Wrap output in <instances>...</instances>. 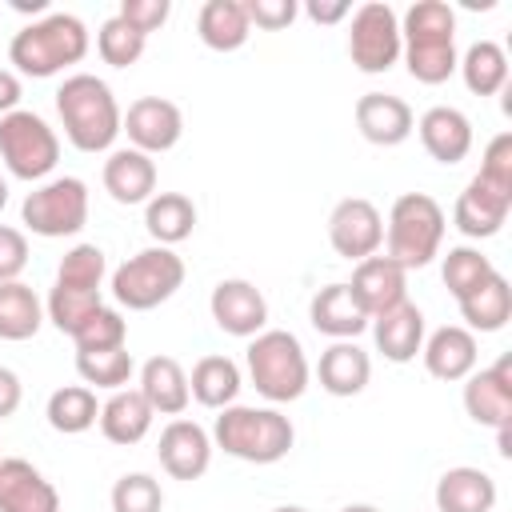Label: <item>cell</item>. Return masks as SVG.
<instances>
[{
  "instance_id": "12",
  "label": "cell",
  "mask_w": 512,
  "mask_h": 512,
  "mask_svg": "<svg viewBox=\"0 0 512 512\" xmlns=\"http://www.w3.org/2000/svg\"><path fill=\"white\" fill-rule=\"evenodd\" d=\"M328 244L344 260H368L384 244V216L368 196H344L328 216Z\"/></svg>"
},
{
  "instance_id": "7",
  "label": "cell",
  "mask_w": 512,
  "mask_h": 512,
  "mask_svg": "<svg viewBox=\"0 0 512 512\" xmlns=\"http://www.w3.org/2000/svg\"><path fill=\"white\" fill-rule=\"evenodd\" d=\"M448 216L428 192H404L388 208L384 224V256H392L404 272L428 268L440 256Z\"/></svg>"
},
{
  "instance_id": "41",
  "label": "cell",
  "mask_w": 512,
  "mask_h": 512,
  "mask_svg": "<svg viewBox=\"0 0 512 512\" xmlns=\"http://www.w3.org/2000/svg\"><path fill=\"white\" fill-rule=\"evenodd\" d=\"M112 512H160L164 508V488L152 472H124L112 492Z\"/></svg>"
},
{
  "instance_id": "43",
  "label": "cell",
  "mask_w": 512,
  "mask_h": 512,
  "mask_svg": "<svg viewBox=\"0 0 512 512\" xmlns=\"http://www.w3.org/2000/svg\"><path fill=\"white\" fill-rule=\"evenodd\" d=\"M168 12H172V4H168V0H120V8H116V16H120L124 24H132L140 36H148V32L164 28Z\"/></svg>"
},
{
  "instance_id": "21",
  "label": "cell",
  "mask_w": 512,
  "mask_h": 512,
  "mask_svg": "<svg viewBox=\"0 0 512 512\" xmlns=\"http://www.w3.org/2000/svg\"><path fill=\"white\" fill-rule=\"evenodd\" d=\"M420 360H424L428 376H436V380H444V384H456V380H464L468 372H476L480 340H476V332H468L464 324H444V328H436L432 336H424Z\"/></svg>"
},
{
  "instance_id": "45",
  "label": "cell",
  "mask_w": 512,
  "mask_h": 512,
  "mask_svg": "<svg viewBox=\"0 0 512 512\" xmlns=\"http://www.w3.org/2000/svg\"><path fill=\"white\" fill-rule=\"evenodd\" d=\"M28 268V236L12 224H0V280H20Z\"/></svg>"
},
{
  "instance_id": "23",
  "label": "cell",
  "mask_w": 512,
  "mask_h": 512,
  "mask_svg": "<svg viewBox=\"0 0 512 512\" xmlns=\"http://www.w3.org/2000/svg\"><path fill=\"white\" fill-rule=\"evenodd\" d=\"M308 320L320 336L328 340H356L368 328V312L360 308V300L352 296L348 280L324 284L312 300H308Z\"/></svg>"
},
{
  "instance_id": "34",
  "label": "cell",
  "mask_w": 512,
  "mask_h": 512,
  "mask_svg": "<svg viewBox=\"0 0 512 512\" xmlns=\"http://www.w3.org/2000/svg\"><path fill=\"white\" fill-rule=\"evenodd\" d=\"M144 228L156 244L172 248L180 240L192 236L196 228V204L184 196V192H156L148 204H144Z\"/></svg>"
},
{
  "instance_id": "28",
  "label": "cell",
  "mask_w": 512,
  "mask_h": 512,
  "mask_svg": "<svg viewBox=\"0 0 512 512\" xmlns=\"http://www.w3.org/2000/svg\"><path fill=\"white\" fill-rule=\"evenodd\" d=\"M152 420H156V412L148 408V400L136 388H120L100 404V420L96 424H100V436L108 444L132 448L152 432Z\"/></svg>"
},
{
  "instance_id": "37",
  "label": "cell",
  "mask_w": 512,
  "mask_h": 512,
  "mask_svg": "<svg viewBox=\"0 0 512 512\" xmlns=\"http://www.w3.org/2000/svg\"><path fill=\"white\" fill-rule=\"evenodd\" d=\"M76 372L92 392L96 388L120 392V388H128V380L136 372V360H132L128 344L124 348H108V352H76Z\"/></svg>"
},
{
  "instance_id": "29",
  "label": "cell",
  "mask_w": 512,
  "mask_h": 512,
  "mask_svg": "<svg viewBox=\"0 0 512 512\" xmlns=\"http://www.w3.org/2000/svg\"><path fill=\"white\" fill-rule=\"evenodd\" d=\"M436 512H492L496 508V480L484 468L456 464L436 480Z\"/></svg>"
},
{
  "instance_id": "16",
  "label": "cell",
  "mask_w": 512,
  "mask_h": 512,
  "mask_svg": "<svg viewBox=\"0 0 512 512\" xmlns=\"http://www.w3.org/2000/svg\"><path fill=\"white\" fill-rule=\"evenodd\" d=\"M156 460L172 480H200L212 464V436L196 420H168L156 440Z\"/></svg>"
},
{
  "instance_id": "46",
  "label": "cell",
  "mask_w": 512,
  "mask_h": 512,
  "mask_svg": "<svg viewBox=\"0 0 512 512\" xmlns=\"http://www.w3.org/2000/svg\"><path fill=\"white\" fill-rule=\"evenodd\" d=\"M304 16L312 24H340V20L352 16V4L348 0H308L304 4Z\"/></svg>"
},
{
  "instance_id": "53",
  "label": "cell",
  "mask_w": 512,
  "mask_h": 512,
  "mask_svg": "<svg viewBox=\"0 0 512 512\" xmlns=\"http://www.w3.org/2000/svg\"><path fill=\"white\" fill-rule=\"evenodd\" d=\"M272 512H308V508H300V504H280V508H272Z\"/></svg>"
},
{
  "instance_id": "9",
  "label": "cell",
  "mask_w": 512,
  "mask_h": 512,
  "mask_svg": "<svg viewBox=\"0 0 512 512\" xmlns=\"http://www.w3.org/2000/svg\"><path fill=\"white\" fill-rule=\"evenodd\" d=\"M0 164L16 180L44 184L52 176V168L60 164L56 128L40 112H28V108H16V112L0 116Z\"/></svg>"
},
{
  "instance_id": "20",
  "label": "cell",
  "mask_w": 512,
  "mask_h": 512,
  "mask_svg": "<svg viewBox=\"0 0 512 512\" xmlns=\"http://www.w3.org/2000/svg\"><path fill=\"white\" fill-rule=\"evenodd\" d=\"M348 288H352V296L360 300V308L372 320V316H380V312H388V308H396V304L408 300V272L392 256H380L376 252V256H368V260H360L352 268Z\"/></svg>"
},
{
  "instance_id": "1",
  "label": "cell",
  "mask_w": 512,
  "mask_h": 512,
  "mask_svg": "<svg viewBox=\"0 0 512 512\" xmlns=\"http://www.w3.org/2000/svg\"><path fill=\"white\" fill-rule=\"evenodd\" d=\"M56 116L60 128L68 136V144L76 152H112L124 112L116 104V92L108 88V80L92 76V72H72L64 76V84L56 88Z\"/></svg>"
},
{
  "instance_id": "19",
  "label": "cell",
  "mask_w": 512,
  "mask_h": 512,
  "mask_svg": "<svg viewBox=\"0 0 512 512\" xmlns=\"http://www.w3.org/2000/svg\"><path fill=\"white\" fill-rule=\"evenodd\" d=\"M356 128L368 144L376 148H396L416 132V112L408 108V100L392 96V92H364L352 108Z\"/></svg>"
},
{
  "instance_id": "13",
  "label": "cell",
  "mask_w": 512,
  "mask_h": 512,
  "mask_svg": "<svg viewBox=\"0 0 512 512\" xmlns=\"http://www.w3.org/2000/svg\"><path fill=\"white\" fill-rule=\"evenodd\" d=\"M120 132L128 136V148H136L144 156H160V152L180 144L184 112H180V104H172L164 96H140L128 104Z\"/></svg>"
},
{
  "instance_id": "6",
  "label": "cell",
  "mask_w": 512,
  "mask_h": 512,
  "mask_svg": "<svg viewBox=\"0 0 512 512\" xmlns=\"http://www.w3.org/2000/svg\"><path fill=\"white\" fill-rule=\"evenodd\" d=\"M244 364H248V380L252 388L268 400V404H292L308 392L312 368L304 356V344L296 332L288 328H264L248 340L244 348Z\"/></svg>"
},
{
  "instance_id": "25",
  "label": "cell",
  "mask_w": 512,
  "mask_h": 512,
  "mask_svg": "<svg viewBox=\"0 0 512 512\" xmlns=\"http://www.w3.org/2000/svg\"><path fill=\"white\" fill-rule=\"evenodd\" d=\"M368 328H372L376 352H380L384 360H392V364H408V360H416L420 348H424V312H420L412 300H404V304H396V308L372 316Z\"/></svg>"
},
{
  "instance_id": "17",
  "label": "cell",
  "mask_w": 512,
  "mask_h": 512,
  "mask_svg": "<svg viewBox=\"0 0 512 512\" xmlns=\"http://www.w3.org/2000/svg\"><path fill=\"white\" fill-rule=\"evenodd\" d=\"M464 412L480 428L512 424V356L464 376Z\"/></svg>"
},
{
  "instance_id": "3",
  "label": "cell",
  "mask_w": 512,
  "mask_h": 512,
  "mask_svg": "<svg viewBox=\"0 0 512 512\" xmlns=\"http://www.w3.org/2000/svg\"><path fill=\"white\" fill-rule=\"evenodd\" d=\"M88 48H92V36H88L80 16L48 12L32 24H24L8 40V64H12L16 76L48 80V76H60L64 68L80 64L88 56Z\"/></svg>"
},
{
  "instance_id": "32",
  "label": "cell",
  "mask_w": 512,
  "mask_h": 512,
  "mask_svg": "<svg viewBox=\"0 0 512 512\" xmlns=\"http://www.w3.org/2000/svg\"><path fill=\"white\" fill-rule=\"evenodd\" d=\"M468 332H500L512 320V284L492 272L484 284H476L468 296L456 300Z\"/></svg>"
},
{
  "instance_id": "11",
  "label": "cell",
  "mask_w": 512,
  "mask_h": 512,
  "mask_svg": "<svg viewBox=\"0 0 512 512\" xmlns=\"http://www.w3.org/2000/svg\"><path fill=\"white\" fill-rule=\"evenodd\" d=\"M348 60L364 76H380L400 60V16L384 0H368L348 16Z\"/></svg>"
},
{
  "instance_id": "47",
  "label": "cell",
  "mask_w": 512,
  "mask_h": 512,
  "mask_svg": "<svg viewBox=\"0 0 512 512\" xmlns=\"http://www.w3.org/2000/svg\"><path fill=\"white\" fill-rule=\"evenodd\" d=\"M20 400H24V384H20V376H16L12 368H4V364H0V420L16 416Z\"/></svg>"
},
{
  "instance_id": "27",
  "label": "cell",
  "mask_w": 512,
  "mask_h": 512,
  "mask_svg": "<svg viewBox=\"0 0 512 512\" xmlns=\"http://www.w3.org/2000/svg\"><path fill=\"white\" fill-rule=\"evenodd\" d=\"M316 380L328 396H360L372 380V356L356 344V340H332L324 352H320V364H316Z\"/></svg>"
},
{
  "instance_id": "18",
  "label": "cell",
  "mask_w": 512,
  "mask_h": 512,
  "mask_svg": "<svg viewBox=\"0 0 512 512\" xmlns=\"http://www.w3.org/2000/svg\"><path fill=\"white\" fill-rule=\"evenodd\" d=\"M0 512H60V492L32 460L0 456Z\"/></svg>"
},
{
  "instance_id": "26",
  "label": "cell",
  "mask_w": 512,
  "mask_h": 512,
  "mask_svg": "<svg viewBox=\"0 0 512 512\" xmlns=\"http://www.w3.org/2000/svg\"><path fill=\"white\" fill-rule=\"evenodd\" d=\"M136 392L148 400V408L156 416H180L188 404H192V392H188V372L176 356H148L140 364V380H136Z\"/></svg>"
},
{
  "instance_id": "35",
  "label": "cell",
  "mask_w": 512,
  "mask_h": 512,
  "mask_svg": "<svg viewBox=\"0 0 512 512\" xmlns=\"http://www.w3.org/2000/svg\"><path fill=\"white\" fill-rule=\"evenodd\" d=\"M460 76L472 96H496L508 88V52L496 40H476L460 56Z\"/></svg>"
},
{
  "instance_id": "50",
  "label": "cell",
  "mask_w": 512,
  "mask_h": 512,
  "mask_svg": "<svg viewBox=\"0 0 512 512\" xmlns=\"http://www.w3.org/2000/svg\"><path fill=\"white\" fill-rule=\"evenodd\" d=\"M496 452L500 456H512V424H500L496 428Z\"/></svg>"
},
{
  "instance_id": "10",
  "label": "cell",
  "mask_w": 512,
  "mask_h": 512,
  "mask_svg": "<svg viewBox=\"0 0 512 512\" xmlns=\"http://www.w3.org/2000/svg\"><path fill=\"white\" fill-rule=\"evenodd\" d=\"M20 220L32 236L44 240L76 236L88 224V184L80 176H52L36 184L20 204Z\"/></svg>"
},
{
  "instance_id": "4",
  "label": "cell",
  "mask_w": 512,
  "mask_h": 512,
  "mask_svg": "<svg viewBox=\"0 0 512 512\" xmlns=\"http://www.w3.org/2000/svg\"><path fill=\"white\" fill-rule=\"evenodd\" d=\"M212 448L224 456H236L244 464H276L292 452L296 428L280 408H256V404H228L212 420Z\"/></svg>"
},
{
  "instance_id": "49",
  "label": "cell",
  "mask_w": 512,
  "mask_h": 512,
  "mask_svg": "<svg viewBox=\"0 0 512 512\" xmlns=\"http://www.w3.org/2000/svg\"><path fill=\"white\" fill-rule=\"evenodd\" d=\"M16 12H32V16H48V0H12Z\"/></svg>"
},
{
  "instance_id": "14",
  "label": "cell",
  "mask_w": 512,
  "mask_h": 512,
  "mask_svg": "<svg viewBox=\"0 0 512 512\" xmlns=\"http://www.w3.org/2000/svg\"><path fill=\"white\" fill-rule=\"evenodd\" d=\"M508 212H512V188L476 172L468 180V188L456 196V204H452V224L468 240H488V236H496L504 228Z\"/></svg>"
},
{
  "instance_id": "30",
  "label": "cell",
  "mask_w": 512,
  "mask_h": 512,
  "mask_svg": "<svg viewBox=\"0 0 512 512\" xmlns=\"http://www.w3.org/2000/svg\"><path fill=\"white\" fill-rule=\"evenodd\" d=\"M240 388H244L240 364H236L232 356H220V352L200 356V360L192 364V372H188V392H192V400H196L200 408H212V412L236 404Z\"/></svg>"
},
{
  "instance_id": "5",
  "label": "cell",
  "mask_w": 512,
  "mask_h": 512,
  "mask_svg": "<svg viewBox=\"0 0 512 512\" xmlns=\"http://www.w3.org/2000/svg\"><path fill=\"white\" fill-rule=\"evenodd\" d=\"M104 272H108V260H104V248L100 244H72L56 268V280H52V292L44 300V320H52L56 332L72 336L104 300H100V288H104Z\"/></svg>"
},
{
  "instance_id": "44",
  "label": "cell",
  "mask_w": 512,
  "mask_h": 512,
  "mask_svg": "<svg viewBox=\"0 0 512 512\" xmlns=\"http://www.w3.org/2000/svg\"><path fill=\"white\" fill-rule=\"evenodd\" d=\"M480 176L508 184L512 188V132H496L484 144V160H480Z\"/></svg>"
},
{
  "instance_id": "33",
  "label": "cell",
  "mask_w": 512,
  "mask_h": 512,
  "mask_svg": "<svg viewBox=\"0 0 512 512\" xmlns=\"http://www.w3.org/2000/svg\"><path fill=\"white\" fill-rule=\"evenodd\" d=\"M44 324V304L24 280H0V340H32Z\"/></svg>"
},
{
  "instance_id": "48",
  "label": "cell",
  "mask_w": 512,
  "mask_h": 512,
  "mask_svg": "<svg viewBox=\"0 0 512 512\" xmlns=\"http://www.w3.org/2000/svg\"><path fill=\"white\" fill-rule=\"evenodd\" d=\"M20 96H24V84L12 68H0V116L16 112L20 108Z\"/></svg>"
},
{
  "instance_id": "24",
  "label": "cell",
  "mask_w": 512,
  "mask_h": 512,
  "mask_svg": "<svg viewBox=\"0 0 512 512\" xmlns=\"http://www.w3.org/2000/svg\"><path fill=\"white\" fill-rule=\"evenodd\" d=\"M100 180L116 204H148L156 196V160L136 148H112Z\"/></svg>"
},
{
  "instance_id": "42",
  "label": "cell",
  "mask_w": 512,
  "mask_h": 512,
  "mask_svg": "<svg viewBox=\"0 0 512 512\" xmlns=\"http://www.w3.org/2000/svg\"><path fill=\"white\" fill-rule=\"evenodd\" d=\"M244 12H248L252 28L280 32V28H288L300 16V4L296 0H244Z\"/></svg>"
},
{
  "instance_id": "15",
  "label": "cell",
  "mask_w": 512,
  "mask_h": 512,
  "mask_svg": "<svg viewBox=\"0 0 512 512\" xmlns=\"http://www.w3.org/2000/svg\"><path fill=\"white\" fill-rule=\"evenodd\" d=\"M208 312H212V320H216L220 332L240 336V340H252L256 332L268 328V300H264V292H260L252 280H244V276L220 280V284L212 288V296H208Z\"/></svg>"
},
{
  "instance_id": "52",
  "label": "cell",
  "mask_w": 512,
  "mask_h": 512,
  "mask_svg": "<svg viewBox=\"0 0 512 512\" xmlns=\"http://www.w3.org/2000/svg\"><path fill=\"white\" fill-rule=\"evenodd\" d=\"M4 204H8V180L0 176V212H4Z\"/></svg>"
},
{
  "instance_id": "31",
  "label": "cell",
  "mask_w": 512,
  "mask_h": 512,
  "mask_svg": "<svg viewBox=\"0 0 512 512\" xmlns=\"http://www.w3.org/2000/svg\"><path fill=\"white\" fill-rule=\"evenodd\" d=\"M196 36L212 52H236L248 44L252 24L244 12V0H204L196 12Z\"/></svg>"
},
{
  "instance_id": "39",
  "label": "cell",
  "mask_w": 512,
  "mask_h": 512,
  "mask_svg": "<svg viewBox=\"0 0 512 512\" xmlns=\"http://www.w3.org/2000/svg\"><path fill=\"white\" fill-rule=\"evenodd\" d=\"M72 344H76V352H108V348H124L128 344V320L120 316V308H108V304H100L72 336H68Z\"/></svg>"
},
{
  "instance_id": "2",
  "label": "cell",
  "mask_w": 512,
  "mask_h": 512,
  "mask_svg": "<svg viewBox=\"0 0 512 512\" xmlns=\"http://www.w3.org/2000/svg\"><path fill=\"white\" fill-rule=\"evenodd\" d=\"M400 56L416 84H444L456 64V12L444 0H416L400 16Z\"/></svg>"
},
{
  "instance_id": "40",
  "label": "cell",
  "mask_w": 512,
  "mask_h": 512,
  "mask_svg": "<svg viewBox=\"0 0 512 512\" xmlns=\"http://www.w3.org/2000/svg\"><path fill=\"white\" fill-rule=\"evenodd\" d=\"M144 48H148V36H140L132 24H124L120 16H108L104 24H100V32H96V52H100V60L104 64H112V68H132L140 56H144Z\"/></svg>"
},
{
  "instance_id": "22",
  "label": "cell",
  "mask_w": 512,
  "mask_h": 512,
  "mask_svg": "<svg viewBox=\"0 0 512 512\" xmlns=\"http://www.w3.org/2000/svg\"><path fill=\"white\" fill-rule=\"evenodd\" d=\"M416 132L436 164H460L472 152V120L452 104H432L416 120Z\"/></svg>"
},
{
  "instance_id": "8",
  "label": "cell",
  "mask_w": 512,
  "mask_h": 512,
  "mask_svg": "<svg viewBox=\"0 0 512 512\" xmlns=\"http://www.w3.org/2000/svg\"><path fill=\"white\" fill-rule=\"evenodd\" d=\"M188 268L184 260L164 248V244H152V248H140L136 256H128L116 272H112V300L128 312H152L160 308L164 300H172L184 284Z\"/></svg>"
},
{
  "instance_id": "38",
  "label": "cell",
  "mask_w": 512,
  "mask_h": 512,
  "mask_svg": "<svg viewBox=\"0 0 512 512\" xmlns=\"http://www.w3.org/2000/svg\"><path fill=\"white\" fill-rule=\"evenodd\" d=\"M492 272H496V264H492L480 248H472V244H456V248H448L444 264H440L444 288H448L456 300H460V296H468L476 284H484Z\"/></svg>"
},
{
  "instance_id": "36",
  "label": "cell",
  "mask_w": 512,
  "mask_h": 512,
  "mask_svg": "<svg viewBox=\"0 0 512 512\" xmlns=\"http://www.w3.org/2000/svg\"><path fill=\"white\" fill-rule=\"evenodd\" d=\"M44 416L60 436H80L100 420V404H96V392L88 384H64L48 396Z\"/></svg>"
},
{
  "instance_id": "51",
  "label": "cell",
  "mask_w": 512,
  "mask_h": 512,
  "mask_svg": "<svg viewBox=\"0 0 512 512\" xmlns=\"http://www.w3.org/2000/svg\"><path fill=\"white\" fill-rule=\"evenodd\" d=\"M340 512H380V508L376 504H344Z\"/></svg>"
}]
</instances>
